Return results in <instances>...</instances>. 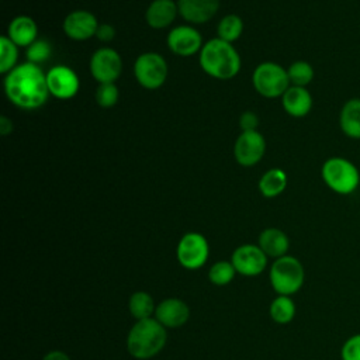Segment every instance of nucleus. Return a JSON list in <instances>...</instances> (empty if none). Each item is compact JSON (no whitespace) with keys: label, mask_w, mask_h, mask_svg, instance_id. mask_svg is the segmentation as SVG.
<instances>
[{"label":"nucleus","mask_w":360,"mask_h":360,"mask_svg":"<svg viewBox=\"0 0 360 360\" xmlns=\"http://www.w3.org/2000/svg\"><path fill=\"white\" fill-rule=\"evenodd\" d=\"M4 93L17 107L24 110L39 108L48 100L46 73L39 65L24 62L11 69L4 77Z\"/></svg>","instance_id":"nucleus-1"},{"label":"nucleus","mask_w":360,"mask_h":360,"mask_svg":"<svg viewBox=\"0 0 360 360\" xmlns=\"http://www.w3.org/2000/svg\"><path fill=\"white\" fill-rule=\"evenodd\" d=\"M200 66L211 77L228 80L240 70V56L232 44L212 38L200 51Z\"/></svg>","instance_id":"nucleus-2"},{"label":"nucleus","mask_w":360,"mask_h":360,"mask_svg":"<svg viewBox=\"0 0 360 360\" xmlns=\"http://www.w3.org/2000/svg\"><path fill=\"white\" fill-rule=\"evenodd\" d=\"M167 340L166 328L156 319L136 321L128 332L127 349L138 360H148L162 352Z\"/></svg>","instance_id":"nucleus-3"},{"label":"nucleus","mask_w":360,"mask_h":360,"mask_svg":"<svg viewBox=\"0 0 360 360\" xmlns=\"http://www.w3.org/2000/svg\"><path fill=\"white\" fill-rule=\"evenodd\" d=\"M321 177L332 191L342 195L352 194L360 184L359 169L350 160L340 156H333L323 162Z\"/></svg>","instance_id":"nucleus-4"},{"label":"nucleus","mask_w":360,"mask_h":360,"mask_svg":"<svg viewBox=\"0 0 360 360\" xmlns=\"http://www.w3.org/2000/svg\"><path fill=\"white\" fill-rule=\"evenodd\" d=\"M270 284L278 295H292L304 284L305 271L302 263L294 256L274 259L270 267Z\"/></svg>","instance_id":"nucleus-5"},{"label":"nucleus","mask_w":360,"mask_h":360,"mask_svg":"<svg viewBox=\"0 0 360 360\" xmlns=\"http://www.w3.org/2000/svg\"><path fill=\"white\" fill-rule=\"evenodd\" d=\"M255 90L266 98L281 97L291 86L287 69L276 62H263L256 66L252 75Z\"/></svg>","instance_id":"nucleus-6"},{"label":"nucleus","mask_w":360,"mask_h":360,"mask_svg":"<svg viewBox=\"0 0 360 360\" xmlns=\"http://www.w3.org/2000/svg\"><path fill=\"white\" fill-rule=\"evenodd\" d=\"M167 75L169 66L165 58L156 52L141 53L134 63V76L143 89H159L166 82Z\"/></svg>","instance_id":"nucleus-7"},{"label":"nucleus","mask_w":360,"mask_h":360,"mask_svg":"<svg viewBox=\"0 0 360 360\" xmlns=\"http://www.w3.org/2000/svg\"><path fill=\"white\" fill-rule=\"evenodd\" d=\"M210 255V246L204 235L198 232H187L179 240L176 256L179 263L188 270L200 269L205 264Z\"/></svg>","instance_id":"nucleus-8"},{"label":"nucleus","mask_w":360,"mask_h":360,"mask_svg":"<svg viewBox=\"0 0 360 360\" xmlns=\"http://www.w3.org/2000/svg\"><path fill=\"white\" fill-rule=\"evenodd\" d=\"M90 73L98 83H114L122 72V59L112 48H100L90 58Z\"/></svg>","instance_id":"nucleus-9"},{"label":"nucleus","mask_w":360,"mask_h":360,"mask_svg":"<svg viewBox=\"0 0 360 360\" xmlns=\"http://www.w3.org/2000/svg\"><path fill=\"white\" fill-rule=\"evenodd\" d=\"M231 263L233 264L236 273L248 277L260 274L267 266V256L260 249L259 245H240L236 248L231 256Z\"/></svg>","instance_id":"nucleus-10"},{"label":"nucleus","mask_w":360,"mask_h":360,"mask_svg":"<svg viewBox=\"0 0 360 360\" xmlns=\"http://www.w3.org/2000/svg\"><path fill=\"white\" fill-rule=\"evenodd\" d=\"M46 84L49 94L59 100H68L76 96L80 80L73 69L65 65H56L46 72Z\"/></svg>","instance_id":"nucleus-11"},{"label":"nucleus","mask_w":360,"mask_h":360,"mask_svg":"<svg viewBox=\"0 0 360 360\" xmlns=\"http://www.w3.org/2000/svg\"><path fill=\"white\" fill-rule=\"evenodd\" d=\"M266 152V141L259 131L242 132L233 145V156L240 166L250 167L259 163Z\"/></svg>","instance_id":"nucleus-12"},{"label":"nucleus","mask_w":360,"mask_h":360,"mask_svg":"<svg viewBox=\"0 0 360 360\" xmlns=\"http://www.w3.org/2000/svg\"><path fill=\"white\" fill-rule=\"evenodd\" d=\"M201 34L191 25H177L167 34V46L179 56H191L202 48Z\"/></svg>","instance_id":"nucleus-13"},{"label":"nucleus","mask_w":360,"mask_h":360,"mask_svg":"<svg viewBox=\"0 0 360 360\" xmlns=\"http://www.w3.org/2000/svg\"><path fill=\"white\" fill-rule=\"evenodd\" d=\"M98 21L93 13L86 10H76L69 13L62 24L63 32L68 38L73 41H86L96 37Z\"/></svg>","instance_id":"nucleus-14"},{"label":"nucleus","mask_w":360,"mask_h":360,"mask_svg":"<svg viewBox=\"0 0 360 360\" xmlns=\"http://www.w3.org/2000/svg\"><path fill=\"white\" fill-rule=\"evenodd\" d=\"M166 329L183 326L190 318L188 305L180 298H166L156 305L155 316Z\"/></svg>","instance_id":"nucleus-15"},{"label":"nucleus","mask_w":360,"mask_h":360,"mask_svg":"<svg viewBox=\"0 0 360 360\" xmlns=\"http://www.w3.org/2000/svg\"><path fill=\"white\" fill-rule=\"evenodd\" d=\"M179 14L191 24L210 21L219 8V0H177Z\"/></svg>","instance_id":"nucleus-16"},{"label":"nucleus","mask_w":360,"mask_h":360,"mask_svg":"<svg viewBox=\"0 0 360 360\" xmlns=\"http://www.w3.org/2000/svg\"><path fill=\"white\" fill-rule=\"evenodd\" d=\"M283 108L291 117H305L312 108V96L307 87L290 86L281 96Z\"/></svg>","instance_id":"nucleus-17"},{"label":"nucleus","mask_w":360,"mask_h":360,"mask_svg":"<svg viewBox=\"0 0 360 360\" xmlns=\"http://www.w3.org/2000/svg\"><path fill=\"white\" fill-rule=\"evenodd\" d=\"M179 14L177 3L173 0H153L145 13V20L149 27L155 30H162L169 27L176 15Z\"/></svg>","instance_id":"nucleus-18"},{"label":"nucleus","mask_w":360,"mask_h":360,"mask_svg":"<svg viewBox=\"0 0 360 360\" xmlns=\"http://www.w3.org/2000/svg\"><path fill=\"white\" fill-rule=\"evenodd\" d=\"M7 37L17 46H30L37 41L38 27L37 22L28 15H17L14 17L7 28Z\"/></svg>","instance_id":"nucleus-19"},{"label":"nucleus","mask_w":360,"mask_h":360,"mask_svg":"<svg viewBox=\"0 0 360 360\" xmlns=\"http://www.w3.org/2000/svg\"><path fill=\"white\" fill-rule=\"evenodd\" d=\"M259 246L267 257L278 259L285 256L290 248V239L285 232L278 228H266L259 235Z\"/></svg>","instance_id":"nucleus-20"},{"label":"nucleus","mask_w":360,"mask_h":360,"mask_svg":"<svg viewBox=\"0 0 360 360\" xmlns=\"http://www.w3.org/2000/svg\"><path fill=\"white\" fill-rule=\"evenodd\" d=\"M339 127L347 138L360 139V98H350L342 105Z\"/></svg>","instance_id":"nucleus-21"},{"label":"nucleus","mask_w":360,"mask_h":360,"mask_svg":"<svg viewBox=\"0 0 360 360\" xmlns=\"http://www.w3.org/2000/svg\"><path fill=\"white\" fill-rule=\"evenodd\" d=\"M285 187H287V174L284 170L277 167L264 172L259 180V190L267 198L280 195L285 190Z\"/></svg>","instance_id":"nucleus-22"},{"label":"nucleus","mask_w":360,"mask_h":360,"mask_svg":"<svg viewBox=\"0 0 360 360\" xmlns=\"http://www.w3.org/2000/svg\"><path fill=\"white\" fill-rule=\"evenodd\" d=\"M128 308H129V314L136 321H141V319H148L155 316L156 304L150 297V294L145 291H136L129 297Z\"/></svg>","instance_id":"nucleus-23"},{"label":"nucleus","mask_w":360,"mask_h":360,"mask_svg":"<svg viewBox=\"0 0 360 360\" xmlns=\"http://www.w3.org/2000/svg\"><path fill=\"white\" fill-rule=\"evenodd\" d=\"M270 318L277 323H288L295 316V304L290 295H277L270 304Z\"/></svg>","instance_id":"nucleus-24"},{"label":"nucleus","mask_w":360,"mask_h":360,"mask_svg":"<svg viewBox=\"0 0 360 360\" xmlns=\"http://www.w3.org/2000/svg\"><path fill=\"white\" fill-rule=\"evenodd\" d=\"M242 31H243V21L236 14H228L222 17L217 28L218 38L229 44H233L242 35Z\"/></svg>","instance_id":"nucleus-25"},{"label":"nucleus","mask_w":360,"mask_h":360,"mask_svg":"<svg viewBox=\"0 0 360 360\" xmlns=\"http://www.w3.org/2000/svg\"><path fill=\"white\" fill-rule=\"evenodd\" d=\"M18 46L7 37H0V73L7 75L17 66Z\"/></svg>","instance_id":"nucleus-26"},{"label":"nucleus","mask_w":360,"mask_h":360,"mask_svg":"<svg viewBox=\"0 0 360 360\" xmlns=\"http://www.w3.org/2000/svg\"><path fill=\"white\" fill-rule=\"evenodd\" d=\"M287 73H288V79H290L291 86L305 87L314 79V68L305 60L292 62L288 66Z\"/></svg>","instance_id":"nucleus-27"},{"label":"nucleus","mask_w":360,"mask_h":360,"mask_svg":"<svg viewBox=\"0 0 360 360\" xmlns=\"http://www.w3.org/2000/svg\"><path fill=\"white\" fill-rule=\"evenodd\" d=\"M236 274V270L231 262L219 260L214 263L208 270V278L214 285H226L229 284Z\"/></svg>","instance_id":"nucleus-28"},{"label":"nucleus","mask_w":360,"mask_h":360,"mask_svg":"<svg viewBox=\"0 0 360 360\" xmlns=\"http://www.w3.org/2000/svg\"><path fill=\"white\" fill-rule=\"evenodd\" d=\"M120 97L118 87L114 83H98L96 89V103L101 108H111L117 104Z\"/></svg>","instance_id":"nucleus-29"},{"label":"nucleus","mask_w":360,"mask_h":360,"mask_svg":"<svg viewBox=\"0 0 360 360\" xmlns=\"http://www.w3.org/2000/svg\"><path fill=\"white\" fill-rule=\"evenodd\" d=\"M52 53V46L46 39H37L27 48V60L39 65L49 59Z\"/></svg>","instance_id":"nucleus-30"},{"label":"nucleus","mask_w":360,"mask_h":360,"mask_svg":"<svg viewBox=\"0 0 360 360\" xmlns=\"http://www.w3.org/2000/svg\"><path fill=\"white\" fill-rule=\"evenodd\" d=\"M342 360H360V333L349 336L340 349Z\"/></svg>","instance_id":"nucleus-31"},{"label":"nucleus","mask_w":360,"mask_h":360,"mask_svg":"<svg viewBox=\"0 0 360 360\" xmlns=\"http://www.w3.org/2000/svg\"><path fill=\"white\" fill-rule=\"evenodd\" d=\"M257 125H259V117L253 111H245L239 118V127L242 132L256 131Z\"/></svg>","instance_id":"nucleus-32"},{"label":"nucleus","mask_w":360,"mask_h":360,"mask_svg":"<svg viewBox=\"0 0 360 360\" xmlns=\"http://www.w3.org/2000/svg\"><path fill=\"white\" fill-rule=\"evenodd\" d=\"M96 37L101 42H110L115 37V30L110 24H100L96 32Z\"/></svg>","instance_id":"nucleus-33"},{"label":"nucleus","mask_w":360,"mask_h":360,"mask_svg":"<svg viewBox=\"0 0 360 360\" xmlns=\"http://www.w3.org/2000/svg\"><path fill=\"white\" fill-rule=\"evenodd\" d=\"M42 360H70L69 356L62 350H51L48 352Z\"/></svg>","instance_id":"nucleus-34"},{"label":"nucleus","mask_w":360,"mask_h":360,"mask_svg":"<svg viewBox=\"0 0 360 360\" xmlns=\"http://www.w3.org/2000/svg\"><path fill=\"white\" fill-rule=\"evenodd\" d=\"M13 131V122L7 118V117H1L0 118V134L1 135H7Z\"/></svg>","instance_id":"nucleus-35"}]
</instances>
